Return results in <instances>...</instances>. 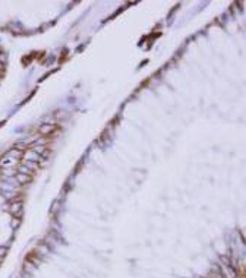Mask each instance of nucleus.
<instances>
[{"mask_svg":"<svg viewBox=\"0 0 246 278\" xmlns=\"http://www.w3.org/2000/svg\"><path fill=\"white\" fill-rule=\"evenodd\" d=\"M21 155H22V151H18V150L9 151V152L3 157V160L0 161V166H11L13 162H16L18 160L21 158Z\"/></svg>","mask_w":246,"mask_h":278,"instance_id":"obj_1","label":"nucleus"},{"mask_svg":"<svg viewBox=\"0 0 246 278\" xmlns=\"http://www.w3.org/2000/svg\"><path fill=\"white\" fill-rule=\"evenodd\" d=\"M54 129H56V124H44V126L40 128V133H43V135L50 133L51 130H54Z\"/></svg>","mask_w":246,"mask_h":278,"instance_id":"obj_2","label":"nucleus"}]
</instances>
